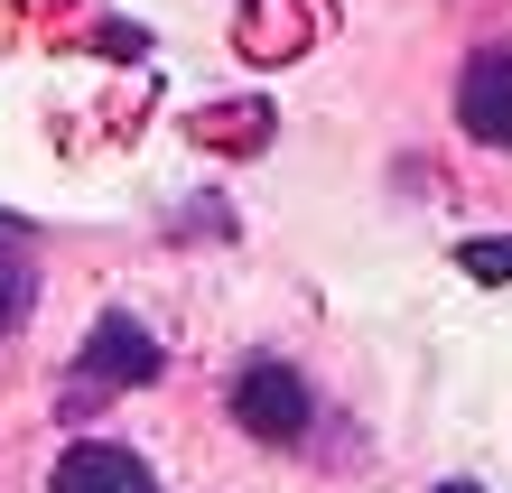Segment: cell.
Listing matches in <instances>:
<instances>
[{"mask_svg": "<svg viewBox=\"0 0 512 493\" xmlns=\"http://www.w3.org/2000/svg\"><path fill=\"white\" fill-rule=\"evenodd\" d=\"M457 270H475V280H512V233H494V242H466V252H457Z\"/></svg>", "mask_w": 512, "mask_h": 493, "instance_id": "cell-6", "label": "cell"}, {"mask_svg": "<svg viewBox=\"0 0 512 493\" xmlns=\"http://www.w3.org/2000/svg\"><path fill=\"white\" fill-rule=\"evenodd\" d=\"M47 493H159V475L131 447H66V466L47 475Z\"/></svg>", "mask_w": 512, "mask_h": 493, "instance_id": "cell-4", "label": "cell"}, {"mask_svg": "<svg viewBox=\"0 0 512 493\" xmlns=\"http://www.w3.org/2000/svg\"><path fill=\"white\" fill-rule=\"evenodd\" d=\"M159 373V335H149L140 317H94V335H84V391H75V410L84 400H103V391H131Z\"/></svg>", "mask_w": 512, "mask_h": 493, "instance_id": "cell-1", "label": "cell"}, {"mask_svg": "<svg viewBox=\"0 0 512 493\" xmlns=\"http://www.w3.org/2000/svg\"><path fill=\"white\" fill-rule=\"evenodd\" d=\"M233 419L252 428V438H298V428H308V391H298V373L289 363H252L243 382H233Z\"/></svg>", "mask_w": 512, "mask_h": 493, "instance_id": "cell-3", "label": "cell"}, {"mask_svg": "<svg viewBox=\"0 0 512 493\" xmlns=\"http://www.w3.org/2000/svg\"><path fill=\"white\" fill-rule=\"evenodd\" d=\"M447 493H475V484H447Z\"/></svg>", "mask_w": 512, "mask_h": 493, "instance_id": "cell-7", "label": "cell"}, {"mask_svg": "<svg viewBox=\"0 0 512 493\" xmlns=\"http://www.w3.org/2000/svg\"><path fill=\"white\" fill-rule=\"evenodd\" d=\"M28 298H38V270H28L10 242H0V335H10L19 317H28Z\"/></svg>", "mask_w": 512, "mask_h": 493, "instance_id": "cell-5", "label": "cell"}, {"mask_svg": "<svg viewBox=\"0 0 512 493\" xmlns=\"http://www.w3.org/2000/svg\"><path fill=\"white\" fill-rule=\"evenodd\" d=\"M457 121L485 149H512V47H475L457 75Z\"/></svg>", "mask_w": 512, "mask_h": 493, "instance_id": "cell-2", "label": "cell"}]
</instances>
